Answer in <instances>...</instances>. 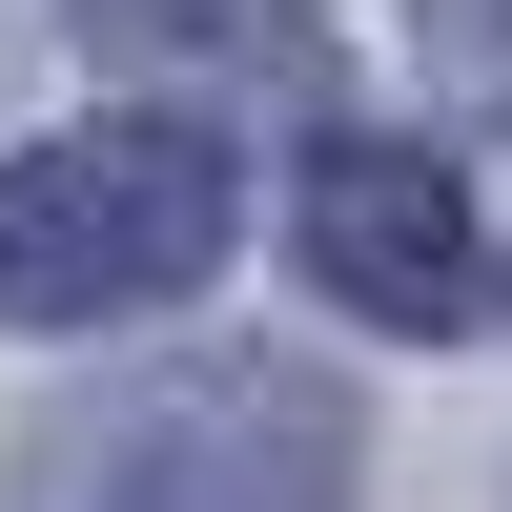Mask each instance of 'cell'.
I'll return each mask as SVG.
<instances>
[{
	"mask_svg": "<svg viewBox=\"0 0 512 512\" xmlns=\"http://www.w3.org/2000/svg\"><path fill=\"white\" fill-rule=\"evenodd\" d=\"M287 246H308V287H328V308H369V328H472V308H492L472 185H451L431 144H369V123H328V144H308Z\"/></svg>",
	"mask_w": 512,
	"mask_h": 512,
	"instance_id": "3957f363",
	"label": "cell"
},
{
	"mask_svg": "<svg viewBox=\"0 0 512 512\" xmlns=\"http://www.w3.org/2000/svg\"><path fill=\"white\" fill-rule=\"evenodd\" d=\"M103 41H205V62H246V82H308L328 62L308 0H103Z\"/></svg>",
	"mask_w": 512,
	"mask_h": 512,
	"instance_id": "277c9868",
	"label": "cell"
},
{
	"mask_svg": "<svg viewBox=\"0 0 512 512\" xmlns=\"http://www.w3.org/2000/svg\"><path fill=\"white\" fill-rule=\"evenodd\" d=\"M226 226H246L226 123L103 103V123H62V144L0 164V328H123V308H164V287L226 267Z\"/></svg>",
	"mask_w": 512,
	"mask_h": 512,
	"instance_id": "6da1fadb",
	"label": "cell"
},
{
	"mask_svg": "<svg viewBox=\"0 0 512 512\" xmlns=\"http://www.w3.org/2000/svg\"><path fill=\"white\" fill-rule=\"evenodd\" d=\"M62 512H349V410H328V369H205V390H144L103 410V451H82Z\"/></svg>",
	"mask_w": 512,
	"mask_h": 512,
	"instance_id": "7a4b0ae2",
	"label": "cell"
}]
</instances>
